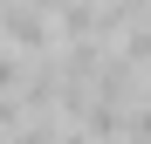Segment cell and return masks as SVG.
Returning a JSON list of instances; mask_svg holds the SVG:
<instances>
[{
	"label": "cell",
	"instance_id": "6da1fadb",
	"mask_svg": "<svg viewBox=\"0 0 151 144\" xmlns=\"http://www.w3.org/2000/svg\"><path fill=\"white\" fill-rule=\"evenodd\" d=\"M0 41L21 48V55H48L62 34H55V14L35 7V0H0Z\"/></svg>",
	"mask_w": 151,
	"mask_h": 144
},
{
	"label": "cell",
	"instance_id": "7a4b0ae2",
	"mask_svg": "<svg viewBox=\"0 0 151 144\" xmlns=\"http://www.w3.org/2000/svg\"><path fill=\"white\" fill-rule=\"evenodd\" d=\"M21 82H28V55L0 41V96H21Z\"/></svg>",
	"mask_w": 151,
	"mask_h": 144
},
{
	"label": "cell",
	"instance_id": "3957f363",
	"mask_svg": "<svg viewBox=\"0 0 151 144\" xmlns=\"http://www.w3.org/2000/svg\"><path fill=\"white\" fill-rule=\"evenodd\" d=\"M144 103H151V69H144Z\"/></svg>",
	"mask_w": 151,
	"mask_h": 144
}]
</instances>
